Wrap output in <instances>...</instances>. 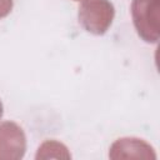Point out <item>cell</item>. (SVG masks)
Listing matches in <instances>:
<instances>
[{"label":"cell","instance_id":"obj_5","mask_svg":"<svg viewBox=\"0 0 160 160\" xmlns=\"http://www.w3.org/2000/svg\"><path fill=\"white\" fill-rule=\"evenodd\" d=\"M70 159L71 155L68 151V148L56 140H46L44 141L38 150L36 159Z\"/></svg>","mask_w":160,"mask_h":160},{"label":"cell","instance_id":"obj_3","mask_svg":"<svg viewBox=\"0 0 160 160\" xmlns=\"http://www.w3.org/2000/svg\"><path fill=\"white\" fill-rule=\"evenodd\" d=\"M26 150V136L14 121L0 124V160H20Z\"/></svg>","mask_w":160,"mask_h":160},{"label":"cell","instance_id":"obj_2","mask_svg":"<svg viewBox=\"0 0 160 160\" xmlns=\"http://www.w3.org/2000/svg\"><path fill=\"white\" fill-rule=\"evenodd\" d=\"M159 1L132 0L131 16L138 35L146 42L159 40Z\"/></svg>","mask_w":160,"mask_h":160},{"label":"cell","instance_id":"obj_6","mask_svg":"<svg viewBox=\"0 0 160 160\" xmlns=\"http://www.w3.org/2000/svg\"><path fill=\"white\" fill-rule=\"evenodd\" d=\"M14 1L12 0H0V19L8 16L12 10Z\"/></svg>","mask_w":160,"mask_h":160},{"label":"cell","instance_id":"obj_7","mask_svg":"<svg viewBox=\"0 0 160 160\" xmlns=\"http://www.w3.org/2000/svg\"><path fill=\"white\" fill-rule=\"evenodd\" d=\"M2 114H4V106H2V102H1V100H0V119H1Z\"/></svg>","mask_w":160,"mask_h":160},{"label":"cell","instance_id":"obj_8","mask_svg":"<svg viewBox=\"0 0 160 160\" xmlns=\"http://www.w3.org/2000/svg\"><path fill=\"white\" fill-rule=\"evenodd\" d=\"M75 1H80V0H75Z\"/></svg>","mask_w":160,"mask_h":160},{"label":"cell","instance_id":"obj_1","mask_svg":"<svg viewBox=\"0 0 160 160\" xmlns=\"http://www.w3.org/2000/svg\"><path fill=\"white\" fill-rule=\"evenodd\" d=\"M79 22L81 26L95 35H102L110 28L115 9L109 0H86L79 8Z\"/></svg>","mask_w":160,"mask_h":160},{"label":"cell","instance_id":"obj_4","mask_svg":"<svg viewBox=\"0 0 160 160\" xmlns=\"http://www.w3.org/2000/svg\"><path fill=\"white\" fill-rule=\"evenodd\" d=\"M110 159H145L155 160L156 154L154 148L139 138H121L118 139L109 151Z\"/></svg>","mask_w":160,"mask_h":160}]
</instances>
